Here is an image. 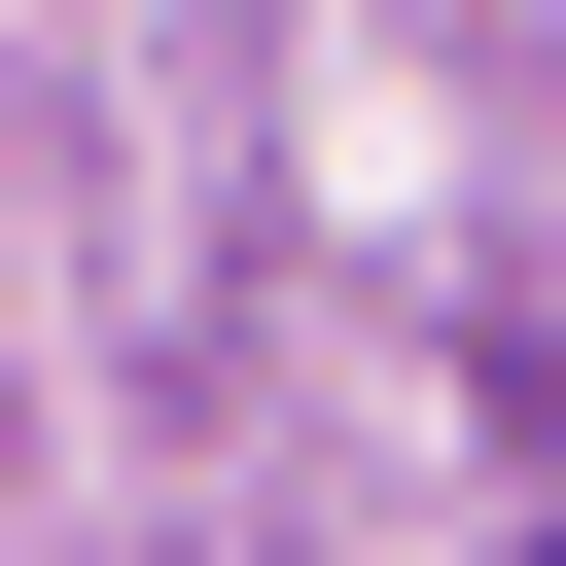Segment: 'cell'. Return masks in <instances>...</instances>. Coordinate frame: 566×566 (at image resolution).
<instances>
[]
</instances>
